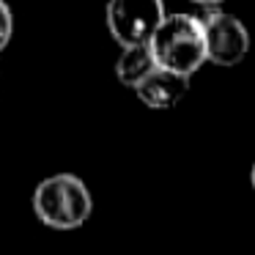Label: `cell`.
<instances>
[{
    "mask_svg": "<svg viewBox=\"0 0 255 255\" xmlns=\"http://www.w3.org/2000/svg\"><path fill=\"white\" fill-rule=\"evenodd\" d=\"M148 47L156 58V66L178 72L184 77H192L209 61L203 22L192 14H167Z\"/></svg>",
    "mask_w": 255,
    "mask_h": 255,
    "instance_id": "2",
    "label": "cell"
},
{
    "mask_svg": "<svg viewBox=\"0 0 255 255\" xmlns=\"http://www.w3.org/2000/svg\"><path fill=\"white\" fill-rule=\"evenodd\" d=\"M250 181H253V187H255V162H253V170H250Z\"/></svg>",
    "mask_w": 255,
    "mask_h": 255,
    "instance_id": "9",
    "label": "cell"
},
{
    "mask_svg": "<svg viewBox=\"0 0 255 255\" xmlns=\"http://www.w3.org/2000/svg\"><path fill=\"white\" fill-rule=\"evenodd\" d=\"M187 91H189V77L156 66L154 72L134 88V94H137V99L143 102L145 107H151V110H170V107H176L178 102L187 96Z\"/></svg>",
    "mask_w": 255,
    "mask_h": 255,
    "instance_id": "5",
    "label": "cell"
},
{
    "mask_svg": "<svg viewBox=\"0 0 255 255\" xmlns=\"http://www.w3.org/2000/svg\"><path fill=\"white\" fill-rule=\"evenodd\" d=\"M33 211L52 231H74L88 222L94 211V198L80 176L55 173L39 181L33 192Z\"/></svg>",
    "mask_w": 255,
    "mask_h": 255,
    "instance_id": "1",
    "label": "cell"
},
{
    "mask_svg": "<svg viewBox=\"0 0 255 255\" xmlns=\"http://www.w3.org/2000/svg\"><path fill=\"white\" fill-rule=\"evenodd\" d=\"M154 69H156V58H154V52H151L148 44L124 47L118 61H116V77H118V83H124L127 88H137Z\"/></svg>",
    "mask_w": 255,
    "mask_h": 255,
    "instance_id": "6",
    "label": "cell"
},
{
    "mask_svg": "<svg viewBox=\"0 0 255 255\" xmlns=\"http://www.w3.org/2000/svg\"><path fill=\"white\" fill-rule=\"evenodd\" d=\"M14 33V17L6 0H0V50H6V44L11 41Z\"/></svg>",
    "mask_w": 255,
    "mask_h": 255,
    "instance_id": "7",
    "label": "cell"
},
{
    "mask_svg": "<svg viewBox=\"0 0 255 255\" xmlns=\"http://www.w3.org/2000/svg\"><path fill=\"white\" fill-rule=\"evenodd\" d=\"M107 28L121 47L148 44L156 28L165 22L162 0H107Z\"/></svg>",
    "mask_w": 255,
    "mask_h": 255,
    "instance_id": "3",
    "label": "cell"
},
{
    "mask_svg": "<svg viewBox=\"0 0 255 255\" xmlns=\"http://www.w3.org/2000/svg\"><path fill=\"white\" fill-rule=\"evenodd\" d=\"M206 33V52L217 66H236L250 52V30L239 17L220 8H209L200 17Z\"/></svg>",
    "mask_w": 255,
    "mask_h": 255,
    "instance_id": "4",
    "label": "cell"
},
{
    "mask_svg": "<svg viewBox=\"0 0 255 255\" xmlns=\"http://www.w3.org/2000/svg\"><path fill=\"white\" fill-rule=\"evenodd\" d=\"M192 3H200V6H209V8H217L222 0H192Z\"/></svg>",
    "mask_w": 255,
    "mask_h": 255,
    "instance_id": "8",
    "label": "cell"
}]
</instances>
